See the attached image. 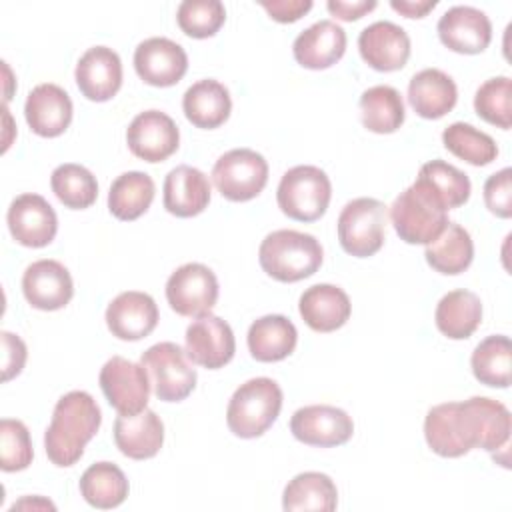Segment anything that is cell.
Returning a JSON list of instances; mask_svg holds the SVG:
<instances>
[{
	"mask_svg": "<svg viewBox=\"0 0 512 512\" xmlns=\"http://www.w3.org/2000/svg\"><path fill=\"white\" fill-rule=\"evenodd\" d=\"M100 424V406L88 392L72 390L60 396L44 432L48 460L60 468L74 466L82 458L86 444L96 436Z\"/></svg>",
	"mask_w": 512,
	"mask_h": 512,
	"instance_id": "6da1fadb",
	"label": "cell"
},
{
	"mask_svg": "<svg viewBox=\"0 0 512 512\" xmlns=\"http://www.w3.org/2000/svg\"><path fill=\"white\" fill-rule=\"evenodd\" d=\"M322 258L320 242L312 234L298 230H274L258 248L262 270L278 282L310 278L320 268Z\"/></svg>",
	"mask_w": 512,
	"mask_h": 512,
	"instance_id": "7a4b0ae2",
	"label": "cell"
},
{
	"mask_svg": "<svg viewBox=\"0 0 512 512\" xmlns=\"http://www.w3.org/2000/svg\"><path fill=\"white\" fill-rule=\"evenodd\" d=\"M282 410V388L276 380L258 376L240 384L226 408V424L238 438L262 436Z\"/></svg>",
	"mask_w": 512,
	"mask_h": 512,
	"instance_id": "3957f363",
	"label": "cell"
},
{
	"mask_svg": "<svg viewBox=\"0 0 512 512\" xmlns=\"http://www.w3.org/2000/svg\"><path fill=\"white\" fill-rule=\"evenodd\" d=\"M448 210L434 192L416 178L412 186L400 192L390 206V220L406 244H430L450 222Z\"/></svg>",
	"mask_w": 512,
	"mask_h": 512,
	"instance_id": "277c9868",
	"label": "cell"
},
{
	"mask_svg": "<svg viewBox=\"0 0 512 512\" xmlns=\"http://www.w3.org/2000/svg\"><path fill=\"white\" fill-rule=\"evenodd\" d=\"M332 184L324 170L300 164L286 170L280 178L276 200L282 214L298 222H314L328 210Z\"/></svg>",
	"mask_w": 512,
	"mask_h": 512,
	"instance_id": "5b68a950",
	"label": "cell"
},
{
	"mask_svg": "<svg viewBox=\"0 0 512 512\" xmlns=\"http://www.w3.org/2000/svg\"><path fill=\"white\" fill-rule=\"evenodd\" d=\"M388 210L376 198H354L338 216V242L354 258L374 256L386 240Z\"/></svg>",
	"mask_w": 512,
	"mask_h": 512,
	"instance_id": "8992f818",
	"label": "cell"
},
{
	"mask_svg": "<svg viewBox=\"0 0 512 512\" xmlns=\"http://www.w3.org/2000/svg\"><path fill=\"white\" fill-rule=\"evenodd\" d=\"M140 364L150 376L152 390L162 402H182L196 388V370L188 362L186 350L174 342H158L150 346Z\"/></svg>",
	"mask_w": 512,
	"mask_h": 512,
	"instance_id": "52a82bcc",
	"label": "cell"
},
{
	"mask_svg": "<svg viewBox=\"0 0 512 512\" xmlns=\"http://www.w3.org/2000/svg\"><path fill=\"white\" fill-rule=\"evenodd\" d=\"M216 190L230 202L256 198L268 182V162L250 148H234L222 154L212 168Z\"/></svg>",
	"mask_w": 512,
	"mask_h": 512,
	"instance_id": "ba28073f",
	"label": "cell"
},
{
	"mask_svg": "<svg viewBox=\"0 0 512 512\" xmlns=\"http://www.w3.org/2000/svg\"><path fill=\"white\" fill-rule=\"evenodd\" d=\"M458 422L470 450H500L506 446L512 430V416L508 408L486 396H472L458 402Z\"/></svg>",
	"mask_w": 512,
	"mask_h": 512,
	"instance_id": "9c48e42d",
	"label": "cell"
},
{
	"mask_svg": "<svg viewBox=\"0 0 512 512\" xmlns=\"http://www.w3.org/2000/svg\"><path fill=\"white\" fill-rule=\"evenodd\" d=\"M98 382L104 398L118 414L130 416L146 410L152 384L142 364L112 356L100 368Z\"/></svg>",
	"mask_w": 512,
	"mask_h": 512,
	"instance_id": "30bf717a",
	"label": "cell"
},
{
	"mask_svg": "<svg viewBox=\"0 0 512 512\" xmlns=\"http://www.w3.org/2000/svg\"><path fill=\"white\" fill-rule=\"evenodd\" d=\"M166 300L176 314L186 318L210 314L218 300L216 274L200 262L178 266L166 282Z\"/></svg>",
	"mask_w": 512,
	"mask_h": 512,
	"instance_id": "8fae6325",
	"label": "cell"
},
{
	"mask_svg": "<svg viewBox=\"0 0 512 512\" xmlns=\"http://www.w3.org/2000/svg\"><path fill=\"white\" fill-rule=\"evenodd\" d=\"M184 350L192 364L208 370H218L234 358V332L230 324L220 316L204 314L186 328Z\"/></svg>",
	"mask_w": 512,
	"mask_h": 512,
	"instance_id": "7c38bea8",
	"label": "cell"
},
{
	"mask_svg": "<svg viewBox=\"0 0 512 512\" xmlns=\"http://www.w3.org/2000/svg\"><path fill=\"white\" fill-rule=\"evenodd\" d=\"M290 432L308 446L332 448L346 444L354 434V422L342 408L312 404L298 408L290 418Z\"/></svg>",
	"mask_w": 512,
	"mask_h": 512,
	"instance_id": "4fadbf2b",
	"label": "cell"
},
{
	"mask_svg": "<svg viewBox=\"0 0 512 512\" xmlns=\"http://www.w3.org/2000/svg\"><path fill=\"white\" fill-rule=\"evenodd\" d=\"M126 144L130 152L144 162H164L178 150L180 130L166 112L144 110L130 122Z\"/></svg>",
	"mask_w": 512,
	"mask_h": 512,
	"instance_id": "5bb4252c",
	"label": "cell"
},
{
	"mask_svg": "<svg viewBox=\"0 0 512 512\" xmlns=\"http://www.w3.org/2000/svg\"><path fill=\"white\" fill-rule=\"evenodd\" d=\"M12 238L26 248L48 246L58 230V218L48 200L40 194H20L10 202L6 214Z\"/></svg>",
	"mask_w": 512,
	"mask_h": 512,
	"instance_id": "9a60e30c",
	"label": "cell"
},
{
	"mask_svg": "<svg viewBox=\"0 0 512 512\" xmlns=\"http://www.w3.org/2000/svg\"><path fill=\"white\" fill-rule=\"evenodd\" d=\"M134 70L146 84L168 88L184 78L188 56L178 42L164 36H152L136 46Z\"/></svg>",
	"mask_w": 512,
	"mask_h": 512,
	"instance_id": "2e32d148",
	"label": "cell"
},
{
	"mask_svg": "<svg viewBox=\"0 0 512 512\" xmlns=\"http://www.w3.org/2000/svg\"><path fill=\"white\" fill-rule=\"evenodd\" d=\"M22 292L32 308L54 312L72 300L74 282L62 262L42 258L24 270Z\"/></svg>",
	"mask_w": 512,
	"mask_h": 512,
	"instance_id": "e0dca14e",
	"label": "cell"
},
{
	"mask_svg": "<svg viewBox=\"0 0 512 512\" xmlns=\"http://www.w3.org/2000/svg\"><path fill=\"white\" fill-rule=\"evenodd\" d=\"M440 42L458 54H480L492 40L490 18L474 6H452L438 20Z\"/></svg>",
	"mask_w": 512,
	"mask_h": 512,
	"instance_id": "ac0fdd59",
	"label": "cell"
},
{
	"mask_svg": "<svg viewBox=\"0 0 512 512\" xmlns=\"http://www.w3.org/2000/svg\"><path fill=\"white\" fill-rule=\"evenodd\" d=\"M358 50L370 68L378 72H394L404 68L410 58V36L402 26L378 20L360 32Z\"/></svg>",
	"mask_w": 512,
	"mask_h": 512,
	"instance_id": "d6986e66",
	"label": "cell"
},
{
	"mask_svg": "<svg viewBox=\"0 0 512 512\" xmlns=\"http://www.w3.org/2000/svg\"><path fill=\"white\" fill-rule=\"evenodd\" d=\"M80 94L92 102L114 98L122 86V60L108 46L88 48L74 70Z\"/></svg>",
	"mask_w": 512,
	"mask_h": 512,
	"instance_id": "ffe728a7",
	"label": "cell"
},
{
	"mask_svg": "<svg viewBox=\"0 0 512 512\" xmlns=\"http://www.w3.org/2000/svg\"><path fill=\"white\" fill-rule=\"evenodd\" d=\"M158 318L154 298L140 290L120 292L106 308V326L118 340L146 338L156 328Z\"/></svg>",
	"mask_w": 512,
	"mask_h": 512,
	"instance_id": "44dd1931",
	"label": "cell"
},
{
	"mask_svg": "<svg viewBox=\"0 0 512 512\" xmlns=\"http://www.w3.org/2000/svg\"><path fill=\"white\" fill-rule=\"evenodd\" d=\"M24 116L30 130L42 138H56L72 122V100L64 88L52 82L38 84L30 90Z\"/></svg>",
	"mask_w": 512,
	"mask_h": 512,
	"instance_id": "7402d4cb",
	"label": "cell"
},
{
	"mask_svg": "<svg viewBox=\"0 0 512 512\" xmlns=\"http://www.w3.org/2000/svg\"><path fill=\"white\" fill-rule=\"evenodd\" d=\"M346 52V32L334 20H320L302 30L294 44V60L308 70H326Z\"/></svg>",
	"mask_w": 512,
	"mask_h": 512,
	"instance_id": "603a6c76",
	"label": "cell"
},
{
	"mask_svg": "<svg viewBox=\"0 0 512 512\" xmlns=\"http://www.w3.org/2000/svg\"><path fill=\"white\" fill-rule=\"evenodd\" d=\"M208 176L188 164L172 168L164 178V208L178 218H192L204 212L210 204Z\"/></svg>",
	"mask_w": 512,
	"mask_h": 512,
	"instance_id": "cb8c5ba5",
	"label": "cell"
},
{
	"mask_svg": "<svg viewBox=\"0 0 512 512\" xmlns=\"http://www.w3.org/2000/svg\"><path fill=\"white\" fill-rule=\"evenodd\" d=\"M298 312L314 332H334L348 322L352 304L340 286L314 284L302 292Z\"/></svg>",
	"mask_w": 512,
	"mask_h": 512,
	"instance_id": "d4e9b609",
	"label": "cell"
},
{
	"mask_svg": "<svg viewBox=\"0 0 512 512\" xmlns=\"http://www.w3.org/2000/svg\"><path fill=\"white\" fill-rule=\"evenodd\" d=\"M116 448L132 460H148L156 456L164 444V424L154 410L138 414H120L114 420Z\"/></svg>",
	"mask_w": 512,
	"mask_h": 512,
	"instance_id": "484cf974",
	"label": "cell"
},
{
	"mask_svg": "<svg viewBox=\"0 0 512 512\" xmlns=\"http://www.w3.org/2000/svg\"><path fill=\"white\" fill-rule=\"evenodd\" d=\"M456 100L458 88L454 80L438 68H424L410 78L408 102L420 118L438 120L456 106Z\"/></svg>",
	"mask_w": 512,
	"mask_h": 512,
	"instance_id": "4316f807",
	"label": "cell"
},
{
	"mask_svg": "<svg viewBox=\"0 0 512 512\" xmlns=\"http://www.w3.org/2000/svg\"><path fill=\"white\" fill-rule=\"evenodd\" d=\"M182 110L192 126L202 130H214L228 120L232 110V98L222 82L214 78H204L194 82L184 92Z\"/></svg>",
	"mask_w": 512,
	"mask_h": 512,
	"instance_id": "83f0119b",
	"label": "cell"
},
{
	"mask_svg": "<svg viewBox=\"0 0 512 512\" xmlns=\"http://www.w3.org/2000/svg\"><path fill=\"white\" fill-rule=\"evenodd\" d=\"M246 342L254 360L280 362L294 352L298 332L286 316L266 314L250 324Z\"/></svg>",
	"mask_w": 512,
	"mask_h": 512,
	"instance_id": "f1b7e54d",
	"label": "cell"
},
{
	"mask_svg": "<svg viewBox=\"0 0 512 512\" xmlns=\"http://www.w3.org/2000/svg\"><path fill=\"white\" fill-rule=\"evenodd\" d=\"M434 322L446 338L466 340L482 322V302L470 290H452L440 298L434 312Z\"/></svg>",
	"mask_w": 512,
	"mask_h": 512,
	"instance_id": "f546056e",
	"label": "cell"
},
{
	"mask_svg": "<svg viewBox=\"0 0 512 512\" xmlns=\"http://www.w3.org/2000/svg\"><path fill=\"white\" fill-rule=\"evenodd\" d=\"M428 266L446 276L462 274L474 260V242L468 230L456 222L446 228L424 250Z\"/></svg>",
	"mask_w": 512,
	"mask_h": 512,
	"instance_id": "4dcf8cb0",
	"label": "cell"
},
{
	"mask_svg": "<svg viewBox=\"0 0 512 512\" xmlns=\"http://www.w3.org/2000/svg\"><path fill=\"white\" fill-rule=\"evenodd\" d=\"M338 504V490L334 480L322 472L296 474L284 488L282 508L286 512L316 510L332 512Z\"/></svg>",
	"mask_w": 512,
	"mask_h": 512,
	"instance_id": "1f68e13d",
	"label": "cell"
},
{
	"mask_svg": "<svg viewBox=\"0 0 512 512\" xmlns=\"http://www.w3.org/2000/svg\"><path fill=\"white\" fill-rule=\"evenodd\" d=\"M154 180L146 172L130 170L120 174L108 192V210L114 218L130 222L140 218L154 200Z\"/></svg>",
	"mask_w": 512,
	"mask_h": 512,
	"instance_id": "d6a6232c",
	"label": "cell"
},
{
	"mask_svg": "<svg viewBox=\"0 0 512 512\" xmlns=\"http://www.w3.org/2000/svg\"><path fill=\"white\" fill-rule=\"evenodd\" d=\"M80 494L82 498L100 510H110L120 506L130 490L128 478L112 462L90 464L80 476Z\"/></svg>",
	"mask_w": 512,
	"mask_h": 512,
	"instance_id": "836d02e7",
	"label": "cell"
},
{
	"mask_svg": "<svg viewBox=\"0 0 512 512\" xmlns=\"http://www.w3.org/2000/svg\"><path fill=\"white\" fill-rule=\"evenodd\" d=\"M424 438L430 450L442 458H458L470 452L458 422V402L436 404L428 410L424 418Z\"/></svg>",
	"mask_w": 512,
	"mask_h": 512,
	"instance_id": "e575fe53",
	"label": "cell"
},
{
	"mask_svg": "<svg viewBox=\"0 0 512 512\" xmlns=\"http://www.w3.org/2000/svg\"><path fill=\"white\" fill-rule=\"evenodd\" d=\"M360 116L366 130L374 134H392L404 124V100L392 86H372L360 96Z\"/></svg>",
	"mask_w": 512,
	"mask_h": 512,
	"instance_id": "d590c367",
	"label": "cell"
},
{
	"mask_svg": "<svg viewBox=\"0 0 512 512\" xmlns=\"http://www.w3.org/2000/svg\"><path fill=\"white\" fill-rule=\"evenodd\" d=\"M474 378L490 388H508L512 378V346L504 334L484 338L470 358Z\"/></svg>",
	"mask_w": 512,
	"mask_h": 512,
	"instance_id": "8d00e7d4",
	"label": "cell"
},
{
	"mask_svg": "<svg viewBox=\"0 0 512 512\" xmlns=\"http://www.w3.org/2000/svg\"><path fill=\"white\" fill-rule=\"evenodd\" d=\"M50 186L56 198L70 210H86L98 198V182L94 174L74 162H66L54 168Z\"/></svg>",
	"mask_w": 512,
	"mask_h": 512,
	"instance_id": "74e56055",
	"label": "cell"
},
{
	"mask_svg": "<svg viewBox=\"0 0 512 512\" xmlns=\"http://www.w3.org/2000/svg\"><path fill=\"white\" fill-rule=\"evenodd\" d=\"M442 144L450 154L472 166H486L498 156L494 138L466 122L446 126L442 132Z\"/></svg>",
	"mask_w": 512,
	"mask_h": 512,
	"instance_id": "f35d334b",
	"label": "cell"
},
{
	"mask_svg": "<svg viewBox=\"0 0 512 512\" xmlns=\"http://www.w3.org/2000/svg\"><path fill=\"white\" fill-rule=\"evenodd\" d=\"M416 178L434 192V196L444 204L446 210L466 204L472 192L470 178L444 160H430L422 164Z\"/></svg>",
	"mask_w": 512,
	"mask_h": 512,
	"instance_id": "ab89813d",
	"label": "cell"
},
{
	"mask_svg": "<svg viewBox=\"0 0 512 512\" xmlns=\"http://www.w3.org/2000/svg\"><path fill=\"white\" fill-rule=\"evenodd\" d=\"M476 114L502 130L512 126V80L508 76H496L480 84L474 96Z\"/></svg>",
	"mask_w": 512,
	"mask_h": 512,
	"instance_id": "60d3db41",
	"label": "cell"
},
{
	"mask_svg": "<svg viewBox=\"0 0 512 512\" xmlns=\"http://www.w3.org/2000/svg\"><path fill=\"white\" fill-rule=\"evenodd\" d=\"M226 20V8L220 0H184L176 10L180 30L196 40L214 36Z\"/></svg>",
	"mask_w": 512,
	"mask_h": 512,
	"instance_id": "b9f144b4",
	"label": "cell"
},
{
	"mask_svg": "<svg viewBox=\"0 0 512 512\" xmlns=\"http://www.w3.org/2000/svg\"><path fill=\"white\" fill-rule=\"evenodd\" d=\"M34 450L30 432L24 422L2 418L0 422V468L4 472H20L32 464Z\"/></svg>",
	"mask_w": 512,
	"mask_h": 512,
	"instance_id": "7bdbcfd3",
	"label": "cell"
},
{
	"mask_svg": "<svg viewBox=\"0 0 512 512\" xmlns=\"http://www.w3.org/2000/svg\"><path fill=\"white\" fill-rule=\"evenodd\" d=\"M486 208L498 218L512 216V170L502 168L484 182Z\"/></svg>",
	"mask_w": 512,
	"mask_h": 512,
	"instance_id": "ee69618b",
	"label": "cell"
},
{
	"mask_svg": "<svg viewBox=\"0 0 512 512\" xmlns=\"http://www.w3.org/2000/svg\"><path fill=\"white\" fill-rule=\"evenodd\" d=\"M0 340H2V380L8 382L22 372L28 358V350L24 340L8 330L0 332Z\"/></svg>",
	"mask_w": 512,
	"mask_h": 512,
	"instance_id": "f6af8a7d",
	"label": "cell"
},
{
	"mask_svg": "<svg viewBox=\"0 0 512 512\" xmlns=\"http://www.w3.org/2000/svg\"><path fill=\"white\" fill-rule=\"evenodd\" d=\"M260 6L268 12V16L280 24H290L300 20L306 12H310V0H262Z\"/></svg>",
	"mask_w": 512,
	"mask_h": 512,
	"instance_id": "bcb514c9",
	"label": "cell"
},
{
	"mask_svg": "<svg viewBox=\"0 0 512 512\" xmlns=\"http://www.w3.org/2000/svg\"><path fill=\"white\" fill-rule=\"evenodd\" d=\"M326 8H328V12L334 18L344 20V22H352V20H358L364 14L372 12L376 8V2L374 0H370V2L368 0H354V2H348V0H328Z\"/></svg>",
	"mask_w": 512,
	"mask_h": 512,
	"instance_id": "7dc6e473",
	"label": "cell"
},
{
	"mask_svg": "<svg viewBox=\"0 0 512 512\" xmlns=\"http://www.w3.org/2000/svg\"><path fill=\"white\" fill-rule=\"evenodd\" d=\"M390 6L406 18H424L430 10L436 8V0H392Z\"/></svg>",
	"mask_w": 512,
	"mask_h": 512,
	"instance_id": "c3c4849f",
	"label": "cell"
}]
</instances>
